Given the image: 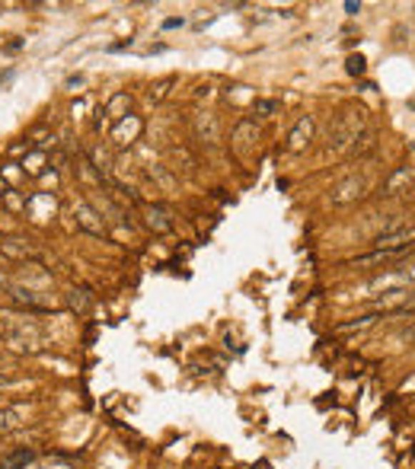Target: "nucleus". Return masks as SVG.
Returning a JSON list of instances; mask_svg holds the SVG:
<instances>
[{
  "label": "nucleus",
  "instance_id": "0eeeda50",
  "mask_svg": "<svg viewBox=\"0 0 415 469\" xmlns=\"http://www.w3.org/2000/svg\"><path fill=\"white\" fill-rule=\"evenodd\" d=\"M32 460H36V453H32L29 447H23V450L4 453V457H0V469H26Z\"/></svg>",
  "mask_w": 415,
  "mask_h": 469
},
{
  "label": "nucleus",
  "instance_id": "1a4fd4ad",
  "mask_svg": "<svg viewBox=\"0 0 415 469\" xmlns=\"http://www.w3.org/2000/svg\"><path fill=\"white\" fill-rule=\"evenodd\" d=\"M23 418H26V412L19 409V405H13V409H0V434L16 431V428L23 425Z\"/></svg>",
  "mask_w": 415,
  "mask_h": 469
},
{
  "label": "nucleus",
  "instance_id": "9b49d317",
  "mask_svg": "<svg viewBox=\"0 0 415 469\" xmlns=\"http://www.w3.org/2000/svg\"><path fill=\"white\" fill-rule=\"evenodd\" d=\"M90 303H93V297H90V291H84V288H74L71 294H67V307H71L74 313H86L90 310Z\"/></svg>",
  "mask_w": 415,
  "mask_h": 469
},
{
  "label": "nucleus",
  "instance_id": "4468645a",
  "mask_svg": "<svg viewBox=\"0 0 415 469\" xmlns=\"http://www.w3.org/2000/svg\"><path fill=\"white\" fill-rule=\"evenodd\" d=\"M0 249H4L6 256H32V249L26 246L23 240H4L0 243Z\"/></svg>",
  "mask_w": 415,
  "mask_h": 469
},
{
  "label": "nucleus",
  "instance_id": "f3484780",
  "mask_svg": "<svg viewBox=\"0 0 415 469\" xmlns=\"http://www.w3.org/2000/svg\"><path fill=\"white\" fill-rule=\"evenodd\" d=\"M349 74H364V58H349Z\"/></svg>",
  "mask_w": 415,
  "mask_h": 469
},
{
  "label": "nucleus",
  "instance_id": "6e6552de",
  "mask_svg": "<svg viewBox=\"0 0 415 469\" xmlns=\"http://www.w3.org/2000/svg\"><path fill=\"white\" fill-rule=\"evenodd\" d=\"M144 214H147V227L156 230V233H163V230L173 227V221H169V211L163 208V205H151Z\"/></svg>",
  "mask_w": 415,
  "mask_h": 469
},
{
  "label": "nucleus",
  "instance_id": "7ed1b4c3",
  "mask_svg": "<svg viewBox=\"0 0 415 469\" xmlns=\"http://www.w3.org/2000/svg\"><path fill=\"white\" fill-rule=\"evenodd\" d=\"M361 192H364V182L361 179H345V182H339L336 188H332V205H349V201H355V198H361Z\"/></svg>",
  "mask_w": 415,
  "mask_h": 469
},
{
  "label": "nucleus",
  "instance_id": "2eb2a0df",
  "mask_svg": "<svg viewBox=\"0 0 415 469\" xmlns=\"http://www.w3.org/2000/svg\"><path fill=\"white\" fill-rule=\"evenodd\" d=\"M377 323V316H361L358 323H342L339 326V332H355V329H367V326Z\"/></svg>",
  "mask_w": 415,
  "mask_h": 469
},
{
  "label": "nucleus",
  "instance_id": "f8f14e48",
  "mask_svg": "<svg viewBox=\"0 0 415 469\" xmlns=\"http://www.w3.org/2000/svg\"><path fill=\"white\" fill-rule=\"evenodd\" d=\"M412 182V173L409 169H396V173L386 179V186H384V195H399V188L403 186H409Z\"/></svg>",
  "mask_w": 415,
  "mask_h": 469
},
{
  "label": "nucleus",
  "instance_id": "ddd939ff",
  "mask_svg": "<svg viewBox=\"0 0 415 469\" xmlns=\"http://www.w3.org/2000/svg\"><path fill=\"white\" fill-rule=\"evenodd\" d=\"M253 112L262 115V118H271V115L281 112V103H278V99H256V103H253Z\"/></svg>",
  "mask_w": 415,
  "mask_h": 469
},
{
  "label": "nucleus",
  "instance_id": "20e7f679",
  "mask_svg": "<svg viewBox=\"0 0 415 469\" xmlns=\"http://www.w3.org/2000/svg\"><path fill=\"white\" fill-rule=\"evenodd\" d=\"M74 217H77V223L80 227L86 230V233H93V236H103V221H99L96 217V211H93L90 205H86V201H80L77 208H74Z\"/></svg>",
  "mask_w": 415,
  "mask_h": 469
},
{
  "label": "nucleus",
  "instance_id": "dca6fc26",
  "mask_svg": "<svg viewBox=\"0 0 415 469\" xmlns=\"http://www.w3.org/2000/svg\"><path fill=\"white\" fill-rule=\"evenodd\" d=\"M125 106H131V96H128V93H119V96H115L112 103L106 106V115H112V118H115V112H119V109H125Z\"/></svg>",
  "mask_w": 415,
  "mask_h": 469
},
{
  "label": "nucleus",
  "instance_id": "423d86ee",
  "mask_svg": "<svg viewBox=\"0 0 415 469\" xmlns=\"http://www.w3.org/2000/svg\"><path fill=\"white\" fill-rule=\"evenodd\" d=\"M412 243H415V230H396V233H380V236H377V246H380V253H384V249L412 246Z\"/></svg>",
  "mask_w": 415,
  "mask_h": 469
},
{
  "label": "nucleus",
  "instance_id": "f257e3e1",
  "mask_svg": "<svg viewBox=\"0 0 415 469\" xmlns=\"http://www.w3.org/2000/svg\"><path fill=\"white\" fill-rule=\"evenodd\" d=\"M4 342L10 345L19 355H36L42 348V338H39V329L32 323H13V329L4 336Z\"/></svg>",
  "mask_w": 415,
  "mask_h": 469
},
{
  "label": "nucleus",
  "instance_id": "39448f33",
  "mask_svg": "<svg viewBox=\"0 0 415 469\" xmlns=\"http://www.w3.org/2000/svg\"><path fill=\"white\" fill-rule=\"evenodd\" d=\"M310 134H313V118L307 115V118H301L294 125V131L288 134V151H304V147H307V141H310Z\"/></svg>",
  "mask_w": 415,
  "mask_h": 469
},
{
  "label": "nucleus",
  "instance_id": "9d476101",
  "mask_svg": "<svg viewBox=\"0 0 415 469\" xmlns=\"http://www.w3.org/2000/svg\"><path fill=\"white\" fill-rule=\"evenodd\" d=\"M10 294H13V301L23 303V307H29V310H45V301L36 294V291H29V288H10Z\"/></svg>",
  "mask_w": 415,
  "mask_h": 469
},
{
  "label": "nucleus",
  "instance_id": "f03ea898",
  "mask_svg": "<svg viewBox=\"0 0 415 469\" xmlns=\"http://www.w3.org/2000/svg\"><path fill=\"white\" fill-rule=\"evenodd\" d=\"M361 115H364L361 109L342 115V118L336 121V128H329V147H345L349 141H358V128L361 125H355V118H361Z\"/></svg>",
  "mask_w": 415,
  "mask_h": 469
},
{
  "label": "nucleus",
  "instance_id": "a211bd4d",
  "mask_svg": "<svg viewBox=\"0 0 415 469\" xmlns=\"http://www.w3.org/2000/svg\"><path fill=\"white\" fill-rule=\"evenodd\" d=\"M6 383H10V380H6V377H0V390H6Z\"/></svg>",
  "mask_w": 415,
  "mask_h": 469
}]
</instances>
